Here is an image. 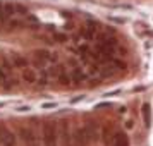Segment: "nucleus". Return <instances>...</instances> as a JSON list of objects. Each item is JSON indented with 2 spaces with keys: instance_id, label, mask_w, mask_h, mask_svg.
Here are the masks:
<instances>
[{
  "instance_id": "f257e3e1",
  "label": "nucleus",
  "mask_w": 153,
  "mask_h": 146,
  "mask_svg": "<svg viewBox=\"0 0 153 146\" xmlns=\"http://www.w3.org/2000/svg\"><path fill=\"white\" fill-rule=\"evenodd\" d=\"M26 14H28V9L24 7V5H21V4L2 2L0 4V26L10 22L14 17H24Z\"/></svg>"
},
{
  "instance_id": "f03ea898",
  "label": "nucleus",
  "mask_w": 153,
  "mask_h": 146,
  "mask_svg": "<svg viewBox=\"0 0 153 146\" xmlns=\"http://www.w3.org/2000/svg\"><path fill=\"white\" fill-rule=\"evenodd\" d=\"M33 59H35V65L40 67V69H48L52 65L59 64V57H57L55 52H50V50H45V48L35 50Z\"/></svg>"
},
{
  "instance_id": "7ed1b4c3",
  "label": "nucleus",
  "mask_w": 153,
  "mask_h": 146,
  "mask_svg": "<svg viewBox=\"0 0 153 146\" xmlns=\"http://www.w3.org/2000/svg\"><path fill=\"white\" fill-rule=\"evenodd\" d=\"M67 72H69L71 83L74 84V86H79V84L86 83V81L90 79V77H88V72L84 70V67L79 62H76V60L71 62V65L67 67Z\"/></svg>"
},
{
  "instance_id": "20e7f679",
  "label": "nucleus",
  "mask_w": 153,
  "mask_h": 146,
  "mask_svg": "<svg viewBox=\"0 0 153 146\" xmlns=\"http://www.w3.org/2000/svg\"><path fill=\"white\" fill-rule=\"evenodd\" d=\"M43 146H59V131L53 122L43 124Z\"/></svg>"
},
{
  "instance_id": "39448f33",
  "label": "nucleus",
  "mask_w": 153,
  "mask_h": 146,
  "mask_svg": "<svg viewBox=\"0 0 153 146\" xmlns=\"http://www.w3.org/2000/svg\"><path fill=\"white\" fill-rule=\"evenodd\" d=\"M59 141H60V146H72V132H71L69 122L67 120H62L60 122V131H59Z\"/></svg>"
},
{
  "instance_id": "423d86ee",
  "label": "nucleus",
  "mask_w": 153,
  "mask_h": 146,
  "mask_svg": "<svg viewBox=\"0 0 153 146\" xmlns=\"http://www.w3.org/2000/svg\"><path fill=\"white\" fill-rule=\"evenodd\" d=\"M19 136H21L22 143L26 146H40L38 138H36L35 131H33L31 127H21V129H19Z\"/></svg>"
},
{
  "instance_id": "0eeeda50",
  "label": "nucleus",
  "mask_w": 153,
  "mask_h": 146,
  "mask_svg": "<svg viewBox=\"0 0 153 146\" xmlns=\"http://www.w3.org/2000/svg\"><path fill=\"white\" fill-rule=\"evenodd\" d=\"M17 138L16 134L7 127H0V146H16Z\"/></svg>"
},
{
  "instance_id": "6e6552de",
  "label": "nucleus",
  "mask_w": 153,
  "mask_h": 146,
  "mask_svg": "<svg viewBox=\"0 0 153 146\" xmlns=\"http://www.w3.org/2000/svg\"><path fill=\"white\" fill-rule=\"evenodd\" d=\"M10 65L14 67V69H26V67H29L31 65V62H29L28 59L24 55H19V53H14V55H10Z\"/></svg>"
},
{
  "instance_id": "1a4fd4ad",
  "label": "nucleus",
  "mask_w": 153,
  "mask_h": 146,
  "mask_svg": "<svg viewBox=\"0 0 153 146\" xmlns=\"http://www.w3.org/2000/svg\"><path fill=\"white\" fill-rule=\"evenodd\" d=\"M21 76H22V81L28 83V84H36L38 83V72H36L31 65L21 70Z\"/></svg>"
},
{
  "instance_id": "9d476101",
  "label": "nucleus",
  "mask_w": 153,
  "mask_h": 146,
  "mask_svg": "<svg viewBox=\"0 0 153 146\" xmlns=\"http://www.w3.org/2000/svg\"><path fill=\"white\" fill-rule=\"evenodd\" d=\"M112 146H129V138L124 132H117L115 136H112Z\"/></svg>"
},
{
  "instance_id": "9b49d317",
  "label": "nucleus",
  "mask_w": 153,
  "mask_h": 146,
  "mask_svg": "<svg viewBox=\"0 0 153 146\" xmlns=\"http://www.w3.org/2000/svg\"><path fill=\"white\" fill-rule=\"evenodd\" d=\"M141 113H143V122H145L146 127H150L152 124V105L150 103H143L141 107Z\"/></svg>"
},
{
  "instance_id": "f8f14e48",
  "label": "nucleus",
  "mask_w": 153,
  "mask_h": 146,
  "mask_svg": "<svg viewBox=\"0 0 153 146\" xmlns=\"http://www.w3.org/2000/svg\"><path fill=\"white\" fill-rule=\"evenodd\" d=\"M108 107H112L110 102H103V103H98L97 105V110H100V108H108Z\"/></svg>"
},
{
  "instance_id": "ddd939ff",
  "label": "nucleus",
  "mask_w": 153,
  "mask_h": 146,
  "mask_svg": "<svg viewBox=\"0 0 153 146\" xmlns=\"http://www.w3.org/2000/svg\"><path fill=\"white\" fill-rule=\"evenodd\" d=\"M55 107H57V103H43V105H42L43 110H48V108H55Z\"/></svg>"
},
{
  "instance_id": "4468645a",
  "label": "nucleus",
  "mask_w": 153,
  "mask_h": 146,
  "mask_svg": "<svg viewBox=\"0 0 153 146\" xmlns=\"http://www.w3.org/2000/svg\"><path fill=\"white\" fill-rule=\"evenodd\" d=\"M81 100H84V96H83V95H79V96L72 98V100H71V103H79V102H81Z\"/></svg>"
},
{
  "instance_id": "2eb2a0df",
  "label": "nucleus",
  "mask_w": 153,
  "mask_h": 146,
  "mask_svg": "<svg viewBox=\"0 0 153 146\" xmlns=\"http://www.w3.org/2000/svg\"><path fill=\"white\" fill-rule=\"evenodd\" d=\"M124 127H126V129H132V120H129V122H126V124H124Z\"/></svg>"
},
{
  "instance_id": "dca6fc26",
  "label": "nucleus",
  "mask_w": 153,
  "mask_h": 146,
  "mask_svg": "<svg viewBox=\"0 0 153 146\" xmlns=\"http://www.w3.org/2000/svg\"><path fill=\"white\" fill-rule=\"evenodd\" d=\"M29 110V107H19L17 108V112H28Z\"/></svg>"
},
{
  "instance_id": "f3484780",
  "label": "nucleus",
  "mask_w": 153,
  "mask_h": 146,
  "mask_svg": "<svg viewBox=\"0 0 153 146\" xmlns=\"http://www.w3.org/2000/svg\"><path fill=\"white\" fill-rule=\"evenodd\" d=\"M0 4H2V2H0Z\"/></svg>"
}]
</instances>
